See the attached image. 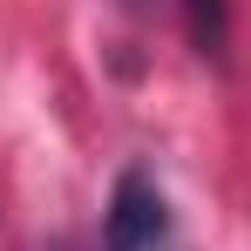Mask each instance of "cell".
<instances>
[{"mask_svg": "<svg viewBox=\"0 0 251 251\" xmlns=\"http://www.w3.org/2000/svg\"><path fill=\"white\" fill-rule=\"evenodd\" d=\"M102 245L109 251H163L170 245V204L150 183V170H123L109 210H102Z\"/></svg>", "mask_w": 251, "mask_h": 251, "instance_id": "obj_1", "label": "cell"}, {"mask_svg": "<svg viewBox=\"0 0 251 251\" xmlns=\"http://www.w3.org/2000/svg\"><path fill=\"white\" fill-rule=\"evenodd\" d=\"M190 7V34L204 54H224V34H231V0H183Z\"/></svg>", "mask_w": 251, "mask_h": 251, "instance_id": "obj_2", "label": "cell"}]
</instances>
